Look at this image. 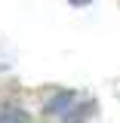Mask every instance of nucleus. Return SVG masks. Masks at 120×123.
<instances>
[{"label": "nucleus", "instance_id": "f257e3e1", "mask_svg": "<svg viewBox=\"0 0 120 123\" xmlns=\"http://www.w3.org/2000/svg\"><path fill=\"white\" fill-rule=\"evenodd\" d=\"M74 92L71 89H65V92H59V95H52V98H49V102H46V114H65V111H71V105H74Z\"/></svg>", "mask_w": 120, "mask_h": 123}, {"label": "nucleus", "instance_id": "f03ea898", "mask_svg": "<svg viewBox=\"0 0 120 123\" xmlns=\"http://www.w3.org/2000/svg\"><path fill=\"white\" fill-rule=\"evenodd\" d=\"M0 123H28V111H22V108H3L0 111Z\"/></svg>", "mask_w": 120, "mask_h": 123}, {"label": "nucleus", "instance_id": "7ed1b4c3", "mask_svg": "<svg viewBox=\"0 0 120 123\" xmlns=\"http://www.w3.org/2000/svg\"><path fill=\"white\" fill-rule=\"evenodd\" d=\"M92 108H95V105L86 102L83 108H77V114H65V120H62V123H86V120H89V114H92Z\"/></svg>", "mask_w": 120, "mask_h": 123}, {"label": "nucleus", "instance_id": "20e7f679", "mask_svg": "<svg viewBox=\"0 0 120 123\" xmlns=\"http://www.w3.org/2000/svg\"><path fill=\"white\" fill-rule=\"evenodd\" d=\"M68 3H74V6H86V3H92V0H68Z\"/></svg>", "mask_w": 120, "mask_h": 123}]
</instances>
